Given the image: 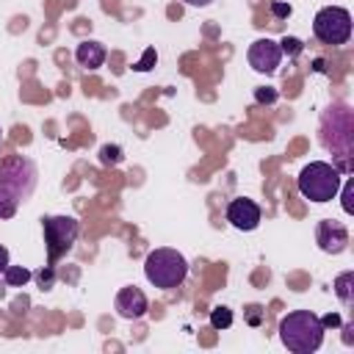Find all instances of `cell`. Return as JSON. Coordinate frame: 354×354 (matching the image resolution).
I'll list each match as a JSON object with an SVG mask.
<instances>
[{
	"label": "cell",
	"instance_id": "cell-1",
	"mask_svg": "<svg viewBox=\"0 0 354 354\" xmlns=\"http://www.w3.org/2000/svg\"><path fill=\"white\" fill-rule=\"evenodd\" d=\"M326 326L310 310H293L279 321V340L293 354H313L324 343Z\"/></svg>",
	"mask_w": 354,
	"mask_h": 354
},
{
	"label": "cell",
	"instance_id": "cell-2",
	"mask_svg": "<svg viewBox=\"0 0 354 354\" xmlns=\"http://www.w3.org/2000/svg\"><path fill=\"white\" fill-rule=\"evenodd\" d=\"M144 277H147V282H152L155 288H163V290L180 288L188 277V260L177 249H166V246L155 249L144 260Z\"/></svg>",
	"mask_w": 354,
	"mask_h": 354
},
{
	"label": "cell",
	"instance_id": "cell-3",
	"mask_svg": "<svg viewBox=\"0 0 354 354\" xmlns=\"http://www.w3.org/2000/svg\"><path fill=\"white\" fill-rule=\"evenodd\" d=\"M296 185H299V194L304 199H310V202H329L340 191V171H337V166H332L326 160H313V163H307L299 171Z\"/></svg>",
	"mask_w": 354,
	"mask_h": 354
},
{
	"label": "cell",
	"instance_id": "cell-4",
	"mask_svg": "<svg viewBox=\"0 0 354 354\" xmlns=\"http://www.w3.org/2000/svg\"><path fill=\"white\" fill-rule=\"evenodd\" d=\"M313 33L321 44H346L351 39V14L340 6H326L313 19Z\"/></svg>",
	"mask_w": 354,
	"mask_h": 354
},
{
	"label": "cell",
	"instance_id": "cell-5",
	"mask_svg": "<svg viewBox=\"0 0 354 354\" xmlns=\"http://www.w3.org/2000/svg\"><path fill=\"white\" fill-rule=\"evenodd\" d=\"M41 227H44L47 257H50V266H53L55 260H61L75 246L77 232H80V224L72 216H47V218H41Z\"/></svg>",
	"mask_w": 354,
	"mask_h": 354
},
{
	"label": "cell",
	"instance_id": "cell-6",
	"mask_svg": "<svg viewBox=\"0 0 354 354\" xmlns=\"http://www.w3.org/2000/svg\"><path fill=\"white\" fill-rule=\"evenodd\" d=\"M0 183L8 185L19 196V202H25L36 188V166H33V160H28L22 155L6 160L0 166Z\"/></svg>",
	"mask_w": 354,
	"mask_h": 354
},
{
	"label": "cell",
	"instance_id": "cell-7",
	"mask_svg": "<svg viewBox=\"0 0 354 354\" xmlns=\"http://www.w3.org/2000/svg\"><path fill=\"white\" fill-rule=\"evenodd\" d=\"M246 58H249V66H252L254 72H260V75H274L277 66H279V61H282V50H279V44H277L274 39H257V41L249 44Z\"/></svg>",
	"mask_w": 354,
	"mask_h": 354
},
{
	"label": "cell",
	"instance_id": "cell-8",
	"mask_svg": "<svg viewBox=\"0 0 354 354\" xmlns=\"http://www.w3.org/2000/svg\"><path fill=\"white\" fill-rule=\"evenodd\" d=\"M315 241H318L321 252H326V254H340V252H346V246H348V230H346L343 221L324 218V221H318V227H315Z\"/></svg>",
	"mask_w": 354,
	"mask_h": 354
},
{
	"label": "cell",
	"instance_id": "cell-9",
	"mask_svg": "<svg viewBox=\"0 0 354 354\" xmlns=\"http://www.w3.org/2000/svg\"><path fill=\"white\" fill-rule=\"evenodd\" d=\"M113 307H116V313H119L122 318H127V321H138V318H144V315H147L149 301H147V296H144V290H141V288L127 285V288H122V290L116 293Z\"/></svg>",
	"mask_w": 354,
	"mask_h": 354
},
{
	"label": "cell",
	"instance_id": "cell-10",
	"mask_svg": "<svg viewBox=\"0 0 354 354\" xmlns=\"http://www.w3.org/2000/svg\"><path fill=\"white\" fill-rule=\"evenodd\" d=\"M227 221H230L235 230L252 232V230H257V224H260V207H257L252 199L238 196V199H232V202L227 205Z\"/></svg>",
	"mask_w": 354,
	"mask_h": 354
},
{
	"label": "cell",
	"instance_id": "cell-11",
	"mask_svg": "<svg viewBox=\"0 0 354 354\" xmlns=\"http://www.w3.org/2000/svg\"><path fill=\"white\" fill-rule=\"evenodd\" d=\"M75 58H77V64H80L83 69L94 72V69H100V66L105 64V47H102L100 41H94V39H86V41L77 44Z\"/></svg>",
	"mask_w": 354,
	"mask_h": 354
},
{
	"label": "cell",
	"instance_id": "cell-12",
	"mask_svg": "<svg viewBox=\"0 0 354 354\" xmlns=\"http://www.w3.org/2000/svg\"><path fill=\"white\" fill-rule=\"evenodd\" d=\"M335 293L343 304H351L354 301V271H343L337 279H335Z\"/></svg>",
	"mask_w": 354,
	"mask_h": 354
},
{
	"label": "cell",
	"instance_id": "cell-13",
	"mask_svg": "<svg viewBox=\"0 0 354 354\" xmlns=\"http://www.w3.org/2000/svg\"><path fill=\"white\" fill-rule=\"evenodd\" d=\"M33 274L25 268V266H6V271H3V279H6V285L8 288H25V282L30 279Z\"/></svg>",
	"mask_w": 354,
	"mask_h": 354
},
{
	"label": "cell",
	"instance_id": "cell-14",
	"mask_svg": "<svg viewBox=\"0 0 354 354\" xmlns=\"http://www.w3.org/2000/svg\"><path fill=\"white\" fill-rule=\"evenodd\" d=\"M17 207H19V196L8 185L0 183V218H11L17 213Z\"/></svg>",
	"mask_w": 354,
	"mask_h": 354
},
{
	"label": "cell",
	"instance_id": "cell-15",
	"mask_svg": "<svg viewBox=\"0 0 354 354\" xmlns=\"http://www.w3.org/2000/svg\"><path fill=\"white\" fill-rule=\"evenodd\" d=\"M210 326H213V329H227V326H232V310H230V307H213V310H210Z\"/></svg>",
	"mask_w": 354,
	"mask_h": 354
},
{
	"label": "cell",
	"instance_id": "cell-16",
	"mask_svg": "<svg viewBox=\"0 0 354 354\" xmlns=\"http://www.w3.org/2000/svg\"><path fill=\"white\" fill-rule=\"evenodd\" d=\"M100 160H102L105 166L122 163V147H119V144H102V147H100Z\"/></svg>",
	"mask_w": 354,
	"mask_h": 354
},
{
	"label": "cell",
	"instance_id": "cell-17",
	"mask_svg": "<svg viewBox=\"0 0 354 354\" xmlns=\"http://www.w3.org/2000/svg\"><path fill=\"white\" fill-rule=\"evenodd\" d=\"M279 44V50L285 53V55H299L301 50H304V44H301V39H296V36H285L282 41H277Z\"/></svg>",
	"mask_w": 354,
	"mask_h": 354
},
{
	"label": "cell",
	"instance_id": "cell-18",
	"mask_svg": "<svg viewBox=\"0 0 354 354\" xmlns=\"http://www.w3.org/2000/svg\"><path fill=\"white\" fill-rule=\"evenodd\" d=\"M36 282H39V288L50 290V288H53V282H55V271H53V266H44V268L36 274Z\"/></svg>",
	"mask_w": 354,
	"mask_h": 354
},
{
	"label": "cell",
	"instance_id": "cell-19",
	"mask_svg": "<svg viewBox=\"0 0 354 354\" xmlns=\"http://www.w3.org/2000/svg\"><path fill=\"white\" fill-rule=\"evenodd\" d=\"M254 100H257V102H266V105H271V102H277V88H271V86L254 88Z\"/></svg>",
	"mask_w": 354,
	"mask_h": 354
},
{
	"label": "cell",
	"instance_id": "cell-20",
	"mask_svg": "<svg viewBox=\"0 0 354 354\" xmlns=\"http://www.w3.org/2000/svg\"><path fill=\"white\" fill-rule=\"evenodd\" d=\"M155 61H158V53L149 47V50L144 53V58H141V61H138L133 69H138V72H147V69H152V64H155Z\"/></svg>",
	"mask_w": 354,
	"mask_h": 354
},
{
	"label": "cell",
	"instance_id": "cell-21",
	"mask_svg": "<svg viewBox=\"0 0 354 354\" xmlns=\"http://www.w3.org/2000/svg\"><path fill=\"white\" fill-rule=\"evenodd\" d=\"M271 14L282 19V17H290V14H293V8H290V3H282V0H274V3H271Z\"/></svg>",
	"mask_w": 354,
	"mask_h": 354
},
{
	"label": "cell",
	"instance_id": "cell-22",
	"mask_svg": "<svg viewBox=\"0 0 354 354\" xmlns=\"http://www.w3.org/2000/svg\"><path fill=\"white\" fill-rule=\"evenodd\" d=\"M260 318H263L260 307H257V304H252V307H249V313H246V321H249L252 326H260Z\"/></svg>",
	"mask_w": 354,
	"mask_h": 354
},
{
	"label": "cell",
	"instance_id": "cell-23",
	"mask_svg": "<svg viewBox=\"0 0 354 354\" xmlns=\"http://www.w3.org/2000/svg\"><path fill=\"white\" fill-rule=\"evenodd\" d=\"M321 324H324V326H340V315L329 313V315H324V318H321Z\"/></svg>",
	"mask_w": 354,
	"mask_h": 354
},
{
	"label": "cell",
	"instance_id": "cell-24",
	"mask_svg": "<svg viewBox=\"0 0 354 354\" xmlns=\"http://www.w3.org/2000/svg\"><path fill=\"white\" fill-rule=\"evenodd\" d=\"M6 266H8V249L0 243V274L6 271Z\"/></svg>",
	"mask_w": 354,
	"mask_h": 354
},
{
	"label": "cell",
	"instance_id": "cell-25",
	"mask_svg": "<svg viewBox=\"0 0 354 354\" xmlns=\"http://www.w3.org/2000/svg\"><path fill=\"white\" fill-rule=\"evenodd\" d=\"M348 194H351V183H346V191H343V196H346V199H343V210H346V213H351V202H348Z\"/></svg>",
	"mask_w": 354,
	"mask_h": 354
},
{
	"label": "cell",
	"instance_id": "cell-26",
	"mask_svg": "<svg viewBox=\"0 0 354 354\" xmlns=\"http://www.w3.org/2000/svg\"><path fill=\"white\" fill-rule=\"evenodd\" d=\"M185 3H188V6H199V8H202V6H210L213 0H185Z\"/></svg>",
	"mask_w": 354,
	"mask_h": 354
},
{
	"label": "cell",
	"instance_id": "cell-27",
	"mask_svg": "<svg viewBox=\"0 0 354 354\" xmlns=\"http://www.w3.org/2000/svg\"><path fill=\"white\" fill-rule=\"evenodd\" d=\"M0 138H3V133H0Z\"/></svg>",
	"mask_w": 354,
	"mask_h": 354
}]
</instances>
